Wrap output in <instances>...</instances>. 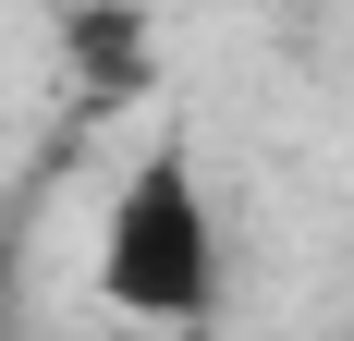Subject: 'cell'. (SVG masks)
Instances as JSON below:
<instances>
[{
    "label": "cell",
    "instance_id": "1",
    "mask_svg": "<svg viewBox=\"0 0 354 341\" xmlns=\"http://www.w3.org/2000/svg\"><path fill=\"white\" fill-rule=\"evenodd\" d=\"M86 293L122 329H196L220 305V207L196 183V146L159 135L122 159V183L98 195V244H86Z\"/></svg>",
    "mask_w": 354,
    "mask_h": 341
},
{
    "label": "cell",
    "instance_id": "2",
    "mask_svg": "<svg viewBox=\"0 0 354 341\" xmlns=\"http://www.w3.org/2000/svg\"><path fill=\"white\" fill-rule=\"evenodd\" d=\"M0 341H12V329H0Z\"/></svg>",
    "mask_w": 354,
    "mask_h": 341
},
{
    "label": "cell",
    "instance_id": "3",
    "mask_svg": "<svg viewBox=\"0 0 354 341\" xmlns=\"http://www.w3.org/2000/svg\"><path fill=\"white\" fill-rule=\"evenodd\" d=\"M342 341H354V329H342Z\"/></svg>",
    "mask_w": 354,
    "mask_h": 341
}]
</instances>
